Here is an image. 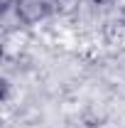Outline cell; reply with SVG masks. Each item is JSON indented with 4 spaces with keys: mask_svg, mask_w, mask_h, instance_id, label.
I'll list each match as a JSON object with an SVG mask.
<instances>
[{
    "mask_svg": "<svg viewBox=\"0 0 125 128\" xmlns=\"http://www.w3.org/2000/svg\"><path fill=\"white\" fill-rule=\"evenodd\" d=\"M52 10L44 5V0H17L15 2V15L22 25H34L44 20Z\"/></svg>",
    "mask_w": 125,
    "mask_h": 128,
    "instance_id": "obj_1",
    "label": "cell"
},
{
    "mask_svg": "<svg viewBox=\"0 0 125 128\" xmlns=\"http://www.w3.org/2000/svg\"><path fill=\"white\" fill-rule=\"evenodd\" d=\"M78 5H81V0H62L57 12H62V15H74L78 10Z\"/></svg>",
    "mask_w": 125,
    "mask_h": 128,
    "instance_id": "obj_2",
    "label": "cell"
},
{
    "mask_svg": "<svg viewBox=\"0 0 125 128\" xmlns=\"http://www.w3.org/2000/svg\"><path fill=\"white\" fill-rule=\"evenodd\" d=\"M59 2H62V0H44V5H47L52 12H57V10H59Z\"/></svg>",
    "mask_w": 125,
    "mask_h": 128,
    "instance_id": "obj_3",
    "label": "cell"
},
{
    "mask_svg": "<svg viewBox=\"0 0 125 128\" xmlns=\"http://www.w3.org/2000/svg\"><path fill=\"white\" fill-rule=\"evenodd\" d=\"M0 2H2V10H10V8H15L17 0H0Z\"/></svg>",
    "mask_w": 125,
    "mask_h": 128,
    "instance_id": "obj_4",
    "label": "cell"
},
{
    "mask_svg": "<svg viewBox=\"0 0 125 128\" xmlns=\"http://www.w3.org/2000/svg\"><path fill=\"white\" fill-rule=\"evenodd\" d=\"M93 2H98V5H103V2H108V0H93Z\"/></svg>",
    "mask_w": 125,
    "mask_h": 128,
    "instance_id": "obj_5",
    "label": "cell"
},
{
    "mask_svg": "<svg viewBox=\"0 0 125 128\" xmlns=\"http://www.w3.org/2000/svg\"><path fill=\"white\" fill-rule=\"evenodd\" d=\"M81 2H86V0H81Z\"/></svg>",
    "mask_w": 125,
    "mask_h": 128,
    "instance_id": "obj_6",
    "label": "cell"
}]
</instances>
